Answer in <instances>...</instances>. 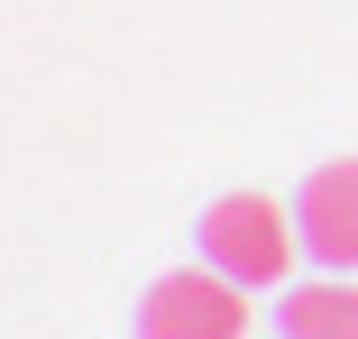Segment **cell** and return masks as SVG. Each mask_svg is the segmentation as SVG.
<instances>
[{
  "label": "cell",
  "instance_id": "obj_1",
  "mask_svg": "<svg viewBox=\"0 0 358 339\" xmlns=\"http://www.w3.org/2000/svg\"><path fill=\"white\" fill-rule=\"evenodd\" d=\"M202 239V266H221L230 285L248 294H285V276H294V257H303V229H294V202H275V193H221L211 211L193 220Z\"/></svg>",
  "mask_w": 358,
  "mask_h": 339
},
{
  "label": "cell",
  "instance_id": "obj_2",
  "mask_svg": "<svg viewBox=\"0 0 358 339\" xmlns=\"http://www.w3.org/2000/svg\"><path fill=\"white\" fill-rule=\"evenodd\" d=\"M138 339H248V285L193 257L138 294Z\"/></svg>",
  "mask_w": 358,
  "mask_h": 339
},
{
  "label": "cell",
  "instance_id": "obj_3",
  "mask_svg": "<svg viewBox=\"0 0 358 339\" xmlns=\"http://www.w3.org/2000/svg\"><path fill=\"white\" fill-rule=\"evenodd\" d=\"M294 229L322 276H358V156H331L294 183Z\"/></svg>",
  "mask_w": 358,
  "mask_h": 339
},
{
  "label": "cell",
  "instance_id": "obj_4",
  "mask_svg": "<svg viewBox=\"0 0 358 339\" xmlns=\"http://www.w3.org/2000/svg\"><path fill=\"white\" fill-rule=\"evenodd\" d=\"M275 330L285 339H358V276H313L275 294Z\"/></svg>",
  "mask_w": 358,
  "mask_h": 339
}]
</instances>
